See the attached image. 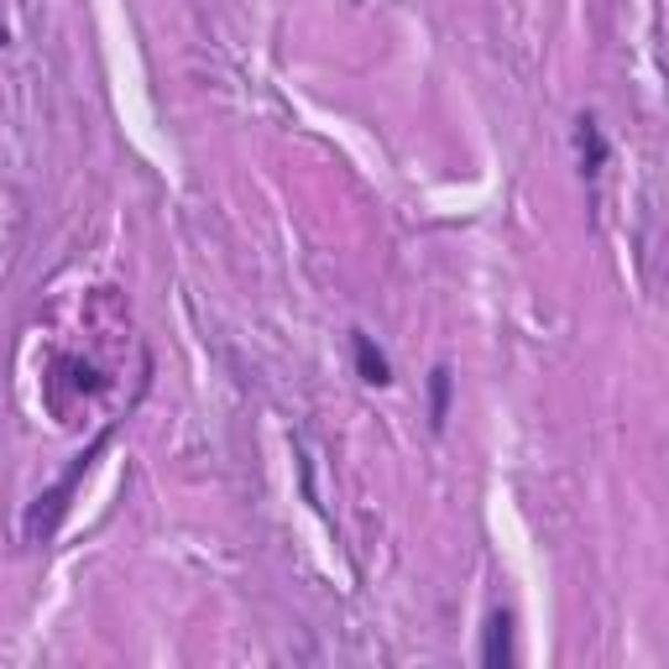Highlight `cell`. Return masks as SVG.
<instances>
[{
	"label": "cell",
	"mask_w": 669,
	"mask_h": 669,
	"mask_svg": "<svg viewBox=\"0 0 669 669\" xmlns=\"http://www.w3.org/2000/svg\"><path fill=\"white\" fill-rule=\"evenodd\" d=\"M481 659L492 669L512 665V612L508 607H497L492 617H487V644H481Z\"/></svg>",
	"instance_id": "obj_1"
},
{
	"label": "cell",
	"mask_w": 669,
	"mask_h": 669,
	"mask_svg": "<svg viewBox=\"0 0 669 669\" xmlns=\"http://www.w3.org/2000/svg\"><path fill=\"white\" fill-rule=\"evenodd\" d=\"M355 367H361V382H372V387H387L393 382V367H387V355L372 346V334H355Z\"/></svg>",
	"instance_id": "obj_2"
},
{
	"label": "cell",
	"mask_w": 669,
	"mask_h": 669,
	"mask_svg": "<svg viewBox=\"0 0 669 669\" xmlns=\"http://www.w3.org/2000/svg\"><path fill=\"white\" fill-rule=\"evenodd\" d=\"M445 403H450V372H434V424H445Z\"/></svg>",
	"instance_id": "obj_3"
}]
</instances>
